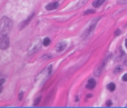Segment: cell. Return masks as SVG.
I'll return each mask as SVG.
<instances>
[{"mask_svg": "<svg viewBox=\"0 0 127 108\" xmlns=\"http://www.w3.org/2000/svg\"><path fill=\"white\" fill-rule=\"evenodd\" d=\"M59 7V5H58V2H51V3H49V5L46 7V8L48 9V10H54V9H56V8H58Z\"/></svg>", "mask_w": 127, "mask_h": 108, "instance_id": "obj_7", "label": "cell"}, {"mask_svg": "<svg viewBox=\"0 0 127 108\" xmlns=\"http://www.w3.org/2000/svg\"><path fill=\"white\" fill-rule=\"evenodd\" d=\"M40 47H41V41H40V39H36L31 44L29 49H28V54H29V55H34L36 51H38V50L40 49Z\"/></svg>", "mask_w": 127, "mask_h": 108, "instance_id": "obj_2", "label": "cell"}, {"mask_svg": "<svg viewBox=\"0 0 127 108\" xmlns=\"http://www.w3.org/2000/svg\"><path fill=\"white\" fill-rule=\"evenodd\" d=\"M2 91V87H1V86H0V92Z\"/></svg>", "mask_w": 127, "mask_h": 108, "instance_id": "obj_24", "label": "cell"}, {"mask_svg": "<svg viewBox=\"0 0 127 108\" xmlns=\"http://www.w3.org/2000/svg\"><path fill=\"white\" fill-rule=\"evenodd\" d=\"M104 2H105V0H95L93 2V7H100Z\"/></svg>", "mask_w": 127, "mask_h": 108, "instance_id": "obj_9", "label": "cell"}, {"mask_svg": "<svg viewBox=\"0 0 127 108\" xmlns=\"http://www.w3.org/2000/svg\"><path fill=\"white\" fill-rule=\"evenodd\" d=\"M107 88H108V90H110V91H114V90H115V88H116V86H115V84H114V82H111V84H108Z\"/></svg>", "mask_w": 127, "mask_h": 108, "instance_id": "obj_10", "label": "cell"}, {"mask_svg": "<svg viewBox=\"0 0 127 108\" xmlns=\"http://www.w3.org/2000/svg\"><path fill=\"white\" fill-rule=\"evenodd\" d=\"M96 86V81H95V79L94 78H90L89 80H88L87 85H86V87L88 88V89H94Z\"/></svg>", "mask_w": 127, "mask_h": 108, "instance_id": "obj_6", "label": "cell"}, {"mask_svg": "<svg viewBox=\"0 0 127 108\" xmlns=\"http://www.w3.org/2000/svg\"><path fill=\"white\" fill-rule=\"evenodd\" d=\"M125 65H126V66H127V60H126V61H125Z\"/></svg>", "mask_w": 127, "mask_h": 108, "instance_id": "obj_25", "label": "cell"}, {"mask_svg": "<svg viewBox=\"0 0 127 108\" xmlns=\"http://www.w3.org/2000/svg\"><path fill=\"white\" fill-rule=\"evenodd\" d=\"M98 20H99V18H95L94 20H91L90 21V24H89V26H88V28L86 29V31L84 32V36L82 37H87L88 35L90 34V32L93 31L94 29H95V27H96V24L98 22Z\"/></svg>", "mask_w": 127, "mask_h": 108, "instance_id": "obj_3", "label": "cell"}, {"mask_svg": "<svg viewBox=\"0 0 127 108\" xmlns=\"http://www.w3.org/2000/svg\"><path fill=\"white\" fill-rule=\"evenodd\" d=\"M111 105H113V104H111V101H110V100H108V101L106 103V106H107V107H110Z\"/></svg>", "mask_w": 127, "mask_h": 108, "instance_id": "obj_16", "label": "cell"}, {"mask_svg": "<svg viewBox=\"0 0 127 108\" xmlns=\"http://www.w3.org/2000/svg\"><path fill=\"white\" fill-rule=\"evenodd\" d=\"M66 47H67V42L61 41L56 46V51H57V53H63L64 50L66 49Z\"/></svg>", "mask_w": 127, "mask_h": 108, "instance_id": "obj_5", "label": "cell"}, {"mask_svg": "<svg viewBox=\"0 0 127 108\" xmlns=\"http://www.w3.org/2000/svg\"><path fill=\"white\" fill-rule=\"evenodd\" d=\"M12 28V20L8 17H2L0 20V34L1 35H8L9 31Z\"/></svg>", "mask_w": 127, "mask_h": 108, "instance_id": "obj_1", "label": "cell"}, {"mask_svg": "<svg viewBox=\"0 0 127 108\" xmlns=\"http://www.w3.org/2000/svg\"><path fill=\"white\" fill-rule=\"evenodd\" d=\"M123 80H124V81H127V74H125L124 76H123Z\"/></svg>", "mask_w": 127, "mask_h": 108, "instance_id": "obj_18", "label": "cell"}, {"mask_svg": "<svg viewBox=\"0 0 127 108\" xmlns=\"http://www.w3.org/2000/svg\"><path fill=\"white\" fill-rule=\"evenodd\" d=\"M34 16H35L34 13H31V15H30V16H29V18H28V19H26V20H25L24 22H22V24H21V28H24V27H26L27 25H28V22H29V21L31 20L32 18H34Z\"/></svg>", "mask_w": 127, "mask_h": 108, "instance_id": "obj_8", "label": "cell"}, {"mask_svg": "<svg viewBox=\"0 0 127 108\" xmlns=\"http://www.w3.org/2000/svg\"><path fill=\"white\" fill-rule=\"evenodd\" d=\"M22 96H24V94H22V92H20V94H19V100L22 99Z\"/></svg>", "mask_w": 127, "mask_h": 108, "instance_id": "obj_20", "label": "cell"}, {"mask_svg": "<svg viewBox=\"0 0 127 108\" xmlns=\"http://www.w3.org/2000/svg\"><path fill=\"white\" fill-rule=\"evenodd\" d=\"M3 82H5V78H1L0 79V86H2Z\"/></svg>", "mask_w": 127, "mask_h": 108, "instance_id": "obj_19", "label": "cell"}, {"mask_svg": "<svg viewBox=\"0 0 127 108\" xmlns=\"http://www.w3.org/2000/svg\"><path fill=\"white\" fill-rule=\"evenodd\" d=\"M125 46H126V48H127V39L125 40Z\"/></svg>", "mask_w": 127, "mask_h": 108, "instance_id": "obj_23", "label": "cell"}, {"mask_svg": "<svg viewBox=\"0 0 127 108\" xmlns=\"http://www.w3.org/2000/svg\"><path fill=\"white\" fill-rule=\"evenodd\" d=\"M87 1H88V0H80V2L78 3V5H77V7H80V6H82V5H84V3H86V2H87Z\"/></svg>", "mask_w": 127, "mask_h": 108, "instance_id": "obj_13", "label": "cell"}, {"mask_svg": "<svg viewBox=\"0 0 127 108\" xmlns=\"http://www.w3.org/2000/svg\"><path fill=\"white\" fill-rule=\"evenodd\" d=\"M46 58H51V55H46L42 57V59H46Z\"/></svg>", "mask_w": 127, "mask_h": 108, "instance_id": "obj_17", "label": "cell"}, {"mask_svg": "<svg viewBox=\"0 0 127 108\" xmlns=\"http://www.w3.org/2000/svg\"><path fill=\"white\" fill-rule=\"evenodd\" d=\"M40 100H41V97H40V96H39V97H37V99L35 100V103H34V105H35V106H37L38 104H39V101H40Z\"/></svg>", "mask_w": 127, "mask_h": 108, "instance_id": "obj_12", "label": "cell"}, {"mask_svg": "<svg viewBox=\"0 0 127 108\" xmlns=\"http://www.w3.org/2000/svg\"><path fill=\"white\" fill-rule=\"evenodd\" d=\"M119 32H120V31H119V30H116V31H115V35H116V36H118V35H119Z\"/></svg>", "mask_w": 127, "mask_h": 108, "instance_id": "obj_21", "label": "cell"}, {"mask_svg": "<svg viewBox=\"0 0 127 108\" xmlns=\"http://www.w3.org/2000/svg\"><path fill=\"white\" fill-rule=\"evenodd\" d=\"M9 47V38L7 35H2V37L0 39V49H7Z\"/></svg>", "mask_w": 127, "mask_h": 108, "instance_id": "obj_4", "label": "cell"}, {"mask_svg": "<svg viewBox=\"0 0 127 108\" xmlns=\"http://www.w3.org/2000/svg\"><path fill=\"white\" fill-rule=\"evenodd\" d=\"M120 3H127V0H122V1H120Z\"/></svg>", "mask_w": 127, "mask_h": 108, "instance_id": "obj_22", "label": "cell"}, {"mask_svg": "<svg viewBox=\"0 0 127 108\" xmlns=\"http://www.w3.org/2000/svg\"><path fill=\"white\" fill-rule=\"evenodd\" d=\"M119 71H122V68H120V67H117V68L115 69V74H117V72H119Z\"/></svg>", "mask_w": 127, "mask_h": 108, "instance_id": "obj_15", "label": "cell"}, {"mask_svg": "<svg viewBox=\"0 0 127 108\" xmlns=\"http://www.w3.org/2000/svg\"><path fill=\"white\" fill-rule=\"evenodd\" d=\"M89 13H95V10H87V11H85V15H89Z\"/></svg>", "mask_w": 127, "mask_h": 108, "instance_id": "obj_14", "label": "cell"}, {"mask_svg": "<svg viewBox=\"0 0 127 108\" xmlns=\"http://www.w3.org/2000/svg\"><path fill=\"white\" fill-rule=\"evenodd\" d=\"M42 45L44 46H49L50 45V39H49V38H45L44 41H42Z\"/></svg>", "mask_w": 127, "mask_h": 108, "instance_id": "obj_11", "label": "cell"}]
</instances>
